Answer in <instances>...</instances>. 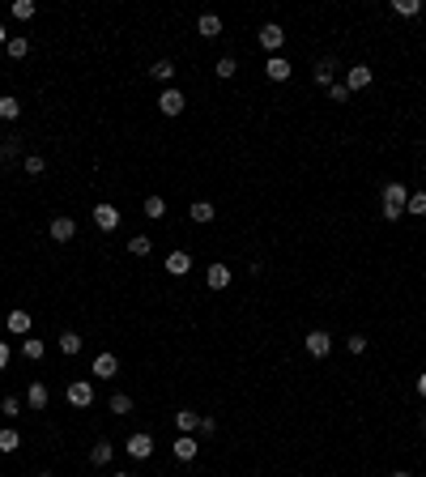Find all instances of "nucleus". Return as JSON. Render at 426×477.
<instances>
[{
  "instance_id": "obj_6",
  "label": "nucleus",
  "mask_w": 426,
  "mask_h": 477,
  "mask_svg": "<svg viewBox=\"0 0 426 477\" xmlns=\"http://www.w3.org/2000/svg\"><path fill=\"white\" fill-rule=\"evenodd\" d=\"M303 350L312 354V358H328V350H333V337H328L324 328H316V332L303 337Z\"/></svg>"
},
{
  "instance_id": "obj_10",
  "label": "nucleus",
  "mask_w": 426,
  "mask_h": 477,
  "mask_svg": "<svg viewBox=\"0 0 426 477\" xmlns=\"http://www.w3.org/2000/svg\"><path fill=\"white\" fill-rule=\"evenodd\" d=\"M230 277H235V273H230V265L218 260V265H209V269H205V286H209V290H226V286H230Z\"/></svg>"
},
{
  "instance_id": "obj_23",
  "label": "nucleus",
  "mask_w": 426,
  "mask_h": 477,
  "mask_svg": "<svg viewBox=\"0 0 426 477\" xmlns=\"http://www.w3.org/2000/svg\"><path fill=\"white\" fill-rule=\"evenodd\" d=\"M5 47H9V60H26V56H30V38H22V34H13V38H9V43H5Z\"/></svg>"
},
{
  "instance_id": "obj_21",
  "label": "nucleus",
  "mask_w": 426,
  "mask_h": 477,
  "mask_svg": "<svg viewBox=\"0 0 426 477\" xmlns=\"http://www.w3.org/2000/svg\"><path fill=\"white\" fill-rule=\"evenodd\" d=\"M333 73H337V60L333 56H328V60H320V64H316V86H333Z\"/></svg>"
},
{
  "instance_id": "obj_9",
  "label": "nucleus",
  "mask_w": 426,
  "mask_h": 477,
  "mask_svg": "<svg viewBox=\"0 0 426 477\" xmlns=\"http://www.w3.org/2000/svg\"><path fill=\"white\" fill-rule=\"evenodd\" d=\"M184 107H188V98H184L179 90H162V98H158V111H162V115L175 119V115H184Z\"/></svg>"
},
{
  "instance_id": "obj_11",
  "label": "nucleus",
  "mask_w": 426,
  "mask_h": 477,
  "mask_svg": "<svg viewBox=\"0 0 426 477\" xmlns=\"http://www.w3.org/2000/svg\"><path fill=\"white\" fill-rule=\"evenodd\" d=\"M371 82H375V73L366 69V64H354V69H350V77H345V90H350V94H358V90H366Z\"/></svg>"
},
{
  "instance_id": "obj_24",
  "label": "nucleus",
  "mask_w": 426,
  "mask_h": 477,
  "mask_svg": "<svg viewBox=\"0 0 426 477\" xmlns=\"http://www.w3.org/2000/svg\"><path fill=\"white\" fill-rule=\"evenodd\" d=\"M22 171H26L30 179H43V175H47V162H43L38 154H30V158H22Z\"/></svg>"
},
{
  "instance_id": "obj_39",
  "label": "nucleus",
  "mask_w": 426,
  "mask_h": 477,
  "mask_svg": "<svg viewBox=\"0 0 426 477\" xmlns=\"http://www.w3.org/2000/svg\"><path fill=\"white\" fill-rule=\"evenodd\" d=\"M362 350H366V337L354 332V337H350V354H362Z\"/></svg>"
},
{
  "instance_id": "obj_8",
  "label": "nucleus",
  "mask_w": 426,
  "mask_h": 477,
  "mask_svg": "<svg viewBox=\"0 0 426 477\" xmlns=\"http://www.w3.org/2000/svg\"><path fill=\"white\" fill-rule=\"evenodd\" d=\"M47 234L55 238V243H73V238H77V222H73V217H51Z\"/></svg>"
},
{
  "instance_id": "obj_25",
  "label": "nucleus",
  "mask_w": 426,
  "mask_h": 477,
  "mask_svg": "<svg viewBox=\"0 0 426 477\" xmlns=\"http://www.w3.org/2000/svg\"><path fill=\"white\" fill-rule=\"evenodd\" d=\"M55 345H60V354H68V358H73V354H82V345H86V341H82L77 332H60V341H55Z\"/></svg>"
},
{
  "instance_id": "obj_17",
  "label": "nucleus",
  "mask_w": 426,
  "mask_h": 477,
  "mask_svg": "<svg viewBox=\"0 0 426 477\" xmlns=\"http://www.w3.org/2000/svg\"><path fill=\"white\" fill-rule=\"evenodd\" d=\"M175 430H179V435H197V430H201V413H197V409H179V413H175Z\"/></svg>"
},
{
  "instance_id": "obj_22",
  "label": "nucleus",
  "mask_w": 426,
  "mask_h": 477,
  "mask_svg": "<svg viewBox=\"0 0 426 477\" xmlns=\"http://www.w3.org/2000/svg\"><path fill=\"white\" fill-rule=\"evenodd\" d=\"M17 115H22V103H17L13 94H5V98H0V119H5V124H13Z\"/></svg>"
},
{
  "instance_id": "obj_36",
  "label": "nucleus",
  "mask_w": 426,
  "mask_h": 477,
  "mask_svg": "<svg viewBox=\"0 0 426 477\" xmlns=\"http://www.w3.org/2000/svg\"><path fill=\"white\" fill-rule=\"evenodd\" d=\"M401 17H418L422 13V0H397V5H392Z\"/></svg>"
},
{
  "instance_id": "obj_19",
  "label": "nucleus",
  "mask_w": 426,
  "mask_h": 477,
  "mask_svg": "<svg viewBox=\"0 0 426 477\" xmlns=\"http://www.w3.org/2000/svg\"><path fill=\"white\" fill-rule=\"evenodd\" d=\"M197 30H201L205 38H222V17H218V13H201Z\"/></svg>"
},
{
  "instance_id": "obj_43",
  "label": "nucleus",
  "mask_w": 426,
  "mask_h": 477,
  "mask_svg": "<svg viewBox=\"0 0 426 477\" xmlns=\"http://www.w3.org/2000/svg\"><path fill=\"white\" fill-rule=\"evenodd\" d=\"M9 38H13V34L5 30V22H0V47H5V43H9Z\"/></svg>"
},
{
  "instance_id": "obj_12",
  "label": "nucleus",
  "mask_w": 426,
  "mask_h": 477,
  "mask_svg": "<svg viewBox=\"0 0 426 477\" xmlns=\"http://www.w3.org/2000/svg\"><path fill=\"white\" fill-rule=\"evenodd\" d=\"M166 273H171V277H184V273H192V252L175 247V252L166 256Z\"/></svg>"
},
{
  "instance_id": "obj_32",
  "label": "nucleus",
  "mask_w": 426,
  "mask_h": 477,
  "mask_svg": "<svg viewBox=\"0 0 426 477\" xmlns=\"http://www.w3.org/2000/svg\"><path fill=\"white\" fill-rule=\"evenodd\" d=\"M145 217H166V201H162V196H145Z\"/></svg>"
},
{
  "instance_id": "obj_41",
  "label": "nucleus",
  "mask_w": 426,
  "mask_h": 477,
  "mask_svg": "<svg viewBox=\"0 0 426 477\" xmlns=\"http://www.w3.org/2000/svg\"><path fill=\"white\" fill-rule=\"evenodd\" d=\"M9 367V341H0V371Z\"/></svg>"
},
{
  "instance_id": "obj_35",
  "label": "nucleus",
  "mask_w": 426,
  "mask_h": 477,
  "mask_svg": "<svg viewBox=\"0 0 426 477\" xmlns=\"http://www.w3.org/2000/svg\"><path fill=\"white\" fill-rule=\"evenodd\" d=\"M405 213L426 217V192H410V205H405Z\"/></svg>"
},
{
  "instance_id": "obj_31",
  "label": "nucleus",
  "mask_w": 426,
  "mask_h": 477,
  "mask_svg": "<svg viewBox=\"0 0 426 477\" xmlns=\"http://www.w3.org/2000/svg\"><path fill=\"white\" fill-rule=\"evenodd\" d=\"M128 252H132V256H149V252H153V238H149V234L128 238Z\"/></svg>"
},
{
  "instance_id": "obj_30",
  "label": "nucleus",
  "mask_w": 426,
  "mask_h": 477,
  "mask_svg": "<svg viewBox=\"0 0 426 477\" xmlns=\"http://www.w3.org/2000/svg\"><path fill=\"white\" fill-rule=\"evenodd\" d=\"M17 448H22V435H17L13 426H5L0 430V452H17Z\"/></svg>"
},
{
  "instance_id": "obj_7",
  "label": "nucleus",
  "mask_w": 426,
  "mask_h": 477,
  "mask_svg": "<svg viewBox=\"0 0 426 477\" xmlns=\"http://www.w3.org/2000/svg\"><path fill=\"white\" fill-rule=\"evenodd\" d=\"M94 226H99L103 234L120 230V209H115V205H94Z\"/></svg>"
},
{
  "instance_id": "obj_37",
  "label": "nucleus",
  "mask_w": 426,
  "mask_h": 477,
  "mask_svg": "<svg viewBox=\"0 0 426 477\" xmlns=\"http://www.w3.org/2000/svg\"><path fill=\"white\" fill-rule=\"evenodd\" d=\"M0 413H5L9 422H13V417L22 413V401H17V396H5V401H0Z\"/></svg>"
},
{
  "instance_id": "obj_13",
  "label": "nucleus",
  "mask_w": 426,
  "mask_h": 477,
  "mask_svg": "<svg viewBox=\"0 0 426 477\" xmlns=\"http://www.w3.org/2000/svg\"><path fill=\"white\" fill-rule=\"evenodd\" d=\"M94 375H99V380H115V375H120V358H115V354H99V358H94Z\"/></svg>"
},
{
  "instance_id": "obj_38",
  "label": "nucleus",
  "mask_w": 426,
  "mask_h": 477,
  "mask_svg": "<svg viewBox=\"0 0 426 477\" xmlns=\"http://www.w3.org/2000/svg\"><path fill=\"white\" fill-rule=\"evenodd\" d=\"M328 98H333V103H350V90H345V82H333V86H328Z\"/></svg>"
},
{
  "instance_id": "obj_29",
  "label": "nucleus",
  "mask_w": 426,
  "mask_h": 477,
  "mask_svg": "<svg viewBox=\"0 0 426 477\" xmlns=\"http://www.w3.org/2000/svg\"><path fill=\"white\" fill-rule=\"evenodd\" d=\"M9 13L17 17V22H30V17H34V0H13Z\"/></svg>"
},
{
  "instance_id": "obj_3",
  "label": "nucleus",
  "mask_w": 426,
  "mask_h": 477,
  "mask_svg": "<svg viewBox=\"0 0 426 477\" xmlns=\"http://www.w3.org/2000/svg\"><path fill=\"white\" fill-rule=\"evenodd\" d=\"M124 452L132 456V461H149V456H153V435H149V430H137V435H128Z\"/></svg>"
},
{
  "instance_id": "obj_27",
  "label": "nucleus",
  "mask_w": 426,
  "mask_h": 477,
  "mask_svg": "<svg viewBox=\"0 0 426 477\" xmlns=\"http://www.w3.org/2000/svg\"><path fill=\"white\" fill-rule=\"evenodd\" d=\"M111 413H115V417H128V413H132V396H128V392H115V396H111Z\"/></svg>"
},
{
  "instance_id": "obj_1",
  "label": "nucleus",
  "mask_w": 426,
  "mask_h": 477,
  "mask_svg": "<svg viewBox=\"0 0 426 477\" xmlns=\"http://www.w3.org/2000/svg\"><path fill=\"white\" fill-rule=\"evenodd\" d=\"M405 205H410L405 184H384V222H397V217L405 213Z\"/></svg>"
},
{
  "instance_id": "obj_20",
  "label": "nucleus",
  "mask_w": 426,
  "mask_h": 477,
  "mask_svg": "<svg viewBox=\"0 0 426 477\" xmlns=\"http://www.w3.org/2000/svg\"><path fill=\"white\" fill-rule=\"evenodd\" d=\"M47 401H51V396H47V388L34 380V384L26 388V405H30V409H47Z\"/></svg>"
},
{
  "instance_id": "obj_26",
  "label": "nucleus",
  "mask_w": 426,
  "mask_h": 477,
  "mask_svg": "<svg viewBox=\"0 0 426 477\" xmlns=\"http://www.w3.org/2000/svg\"><path fill=\"white\" fill-rule=\"evenodd\" d=\"M213 73H218V77H222V82H230V77H235V73H239V60H235V56H222V60H218V64H213Z\"/></svg>"
},
{
  "instance_id": "obj_47",
  "label": "nucleus",
  "mask_w": 426,
  "mask_h": 477,
  "mask_svg": "<svg viewBox=\"0 0 426 477\" xmlns=\"http://www.w3.org/2000/svg\"><path fill=\"white\" fill-rule=\"evenodd\" d=\"M38 477H51V473H38Z\"/></svg>"
},
{
  "instance_id": "obj_42",
  "label": "nucleus",
  "mask_w": 426,
  "mask_h": 477,
  "mask_svg": "<svg viewBox=\"0 0 426 477\" xmlns=\"http://www.w3.org/2000/svg\"><path fill=\"white\" fill-rule=\"evenodd\" d=\"M418 396H422V401H426V371L418 375Z\"/></svg>"
},
{
  "instance_id": "obj_34",
  "label": "nucleus",
  "mask_w": 426,
  "mask_h": 477,
  "mask_svg": "<svg viewBox=\"0 0 426 477\" xmlns=\"http://www.w3.org/2000/svg\"><path fill=\"white\" fill-rule=\"evenodd\" d=\"M0 158H5V162H13V158H22V141H17V136H9V141H0Z\"/></svg>"
},
{
  "instance_id": "obj_15",
  "label": "nucleus",
  "mask_w": 426,
  "mask_h": 477,
  "mask_svg": "<svg viewBox=\"0 0 426 477\" xmlns=\"http://www.w3.org/2000/svg\"><path fill=\"white\" fill-rule=\"evenodd\" d=\"M264 73H268V82H290V60L286 56H268V64H264Z\"/></svg>"
},
{
  "instance_id": "obj_5",
  "label": "nucleus",
  "mask_w": 426,
  "mask_h": 477,
  "mask_svg": "<svg viewBox=\"0 0 426 477\" xmlns=\"http://www.w3.org/2000/svg\"><path fill=\"white\" fill-rule=\"evenodd\" d=\"M64 396H68L73 409H90V405H94V388H90L86 380H73V384L64 388Z\"/></svg>"
},
{
  "instance_id": "obj_14",
  "label": "nucleus",
  "mask_w": 426,
  "mask_h": 477,
  "mask_svg": "<svg viewBox=\"0 0 426 477\" xmlns=\"http://www.w3.org/2000/svg\"><path fill=\"white\" fill-rule=\"evenodd\" d=\"M30 324H34V320H30L26 307H13V311H9V332H13V337H30Z\"/></svg>"
},
{
  "instance_id": "obj_28",
  "label": "nucleus",
  "mask_w": 426,
  "mask_h": 477,
  "mask_svg": "<svg viewBox=\"0 0 426 477\" xmlns=\"http://www.w3.org/2000/svg\"><path fill=\"white\" fill-rule=\"evenodd\" d=\"M149 77L153 82H171V77H175V60H158V64L149 69Z\"/></svg>"
},
{
  "instance_id": "obj_45",
  "label": "nucleus",
  "mask_w": 426,
  "mask_h": 477,
  "mask_svg": "<svg viewBox=\"0 0 426 477\" xmlns=\"http://www.w3.org/2000/svg\"><path fill=\"white\" fill-rule=\"evenodd\" d=\"M111 477H132V473H111Z\"/></svg>"
},
{
  "instance_id": "obj_2",
  "label": "nucleus",
  "mask_w": 426,
  "mask_h": 477,
  "mask_svg": "<svg viewBox=\"0 0 426 477\" xmlns=\"http://www.w3.org/2000/svg\"><path fill=\"white\" fill-rule=\"evenodd\" d=\"M256 38H260V47H264L268 56H281V47H286V30H281L277 22H264V26L256 30Z\"/></svg>"
},
{
  "instance_id": "obj_44",
  "label": "nucleus",
  "mask_w": 426,
  "mask_h": 477,
  "mask_svg": "<svg viewBox=\"0 0 426 477\" xmlns=\"http://www.w3.org/2000/svg\"><path fill=\"white\" fill-rule=\"evenodd\" d=\"M392 477H414V473H410V469H397V473H392Z\"/></svg>"
},
{
  "instance_id": "obj_46",
  "label": "nucleus",
  "mask_w": 426,
  "mask_h": 477,
  "mask_svg": "<svg viewBox=\"0 0 426 477\" xmlns=\"http://www.w3.org/2000/svg\"><path fill=\"white\" fill-rule=\"evenodd\" d=\"M422 435H426V413H422Z\"/></svg>"
},
{
  "instance_id": "obj_40",
  "label": "nucleus",
  "mask_w": 426,
  "mask_h": 477,
  "mask_svg": "<svg viewBox=\"0 0 426 477\" xmlns=\"http://www.w3.org/2000/svg\"><path fill=\"white\" fill-rule=\"evenodd\" d=\"M213 430H218V422H213V417H201V430L197 435H213Z\"/></svg>"
},
{
  "instance_id": "obj_4",
  "label": "nucleus",
  "mask_w": 426,
  "mask_h": 477,
  "mask_svg": "<svg viewBox=\"0 0 426 477\" xmlns=\"http://www.w3.org/2000/svg\"><path fill=\"white\" fill-rule=\"evenodd\" d=\"M197 452H201V439L197 435H175V443H171V456H175V461H197Z\"/></svg>"
},
{
  "instance_id": "obj_16",
  "label": "nucleus",
  "mask_w": 426,
  "mask_h": 477,
  "mask_svg": "<svg viewBox=\"0 0 426 477\" xmlns=\"http://www.w3.org/2000/svg\"><path fill=\"white\" fill-rule=\"evenodd\" d=\"M115 461V443L111 439H99V443H94L90 448V465H99V469H107Z\"/></svg>"
},
{
  "instance_id": "obj_33",
  "label": "nucleus",
  "mask_w": 426,
  "mask_h": 477,
  "mask_svg": "<svg viewBox=\"0 0 426 477\" xmlns=\"http://www.w3.org/2000/svg\"><path fill=\"white\" fill-rule=\"evenodd\" d=\"M22 358L38 363V358H43V341H38V337H26V341H22Z\"/></svg>"
},
{
  "instance_id": "obj_18",
  "label": "nucleus",
  "mask_w": 426,
  "mask_h": 477,
  "mask_svg": "<svg viewBox=\"0 0 426 477\" xmlns=\"http://www.w3.org/2000/svg\"><path fill=\"white\" fill-rule=\"evenodd\" d=\"M213 213H218V209H213V201H192L188 205V217H192V222H201V226L213 222Z\"/></svg>"
}]
</instances>
